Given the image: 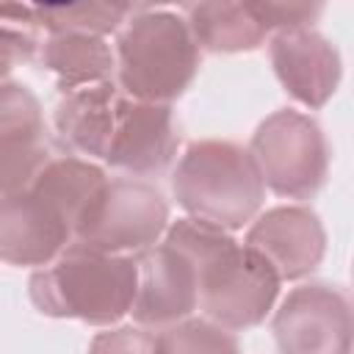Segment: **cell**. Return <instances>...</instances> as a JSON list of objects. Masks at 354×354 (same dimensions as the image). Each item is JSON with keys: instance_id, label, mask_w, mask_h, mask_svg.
<instances>
[{"instance_id": "7", "label": "cell", "mask_w": 354, "mask_h": 354, "mask_svg": "<svg viewBox=\"0 0 354 354\" xmlns=\"http://www.w3.org/2000/svg\"><path fill=\"white\" fill-rule=\"evenodd\" d=\"M271 326L279 354H351L348 296L326 282L293 288Z\"/></svg>"}, {"instance_id": "5", "label": "cell", "mask_w": 354, "mask_h": 354, "mask_svg": "<svg viewBox=\"0 0 354 354\" xmlns=\"http://www.w3.org/2000/svg\"><path fill=\"white\" fill-rule=\"evenodd\" d=\"M263 185L285 199H313L329 174V141L321 124L293 108L266 116L249 144Z\"/></svg>"}, {"instance_id": "8", "label": "cell", "mask_w": 354, "mask_h": 354, "mask_svg": "<svg viewBox=\"0 0 354 354\" xmlns=\"http://www.w3.org/2000/svg\"><path fill=\"white\" fill-rule=\"evenodd\" d=\"M177 144L180 130L171 105L119 97L102 160L130 177H147L163 171L171 163Z\"/></svg>"}, {"instance_id": "9", "label": "cell", "mask_w": 354, "mask_h": 354, "mask_svg": "<svg viewBox=\"0 0 354 354\" xmlns=\"http://www.w3.org/2000/svg\"><path fill=\"white\" fill-rule=\"evenodd\" d=\"M243 246L260 254L279 282H293L321 266L326 254V230L307 205H279L252 221Z\"/></svg>"}, {"instance_id": "6", "label": "cell", "mask_w": 354, "mask_h": 354, "mask_svg": "<svg viewBox=\"0 0 354 354\" xmlns=\"http://www.w3.org/2000/svg\"><path fill=\"white\" fill-rule=\"evenodd\" d=\"M169 227V202L144 180H108L80 227L75 243L108 254L136 257L152 249Z\"/></svg>"}, {"instance_id": "18", "label": "cell", "mask_w": 354, "mask_h": 354, "mask_svg": "<svg viewBox=\"0 0 354 354\" xmlns=\"http://www.w3.org/2000/svg\"><path fill=\"white\" fill-rule=\"evenodd\" d=\"M39 17V28L53 33H86L105 39L108 33H116L127 17H133L138 8L130 3H64V6H33Z\"/></svg>"}, {"instance_id": "19", "label": "cell", "mask_w": 354, "mask_h": 354, "mask_svg": "<svg viewBox=\"0 0 354 354\" xmlns=\"http://www.w3.org/2000/svg\"><path fill=\"white\" fill-rule=\"evenodd\" d=\"M39 17L33 6L22 3H0V83H6L8 72L30 61L39 47Z\"/></svg>"}, {"instance_id": "1", "label": "cell", "mask_w": 354, "mask_h": 354, "mask_svg": "<svg viewBox=\"0 0 354 354\" xmlns=\"http://www.w3.org/2000/svg\"><path fill=\"white\" fill-rule=\"evenodd\" d=\"M163 235V243L194 266L196 307L210 324L243 332L266 321L282 282L260 254L238 243L230 232L188 216L169 224Z\"/></svg>"}, {"instance_id": "22", "label": "cell", "mask_w": 354, "mask_h": 354, "mask_svg": "<svg viewBox=\"0 0 354 354\" xmlns=\"http://www.w3.org/2000/svg\"><path fill=\"white\" fill-rule=\"evenodd\" d=\"M88 354H160L158 332L144 326H116L94 335Z\"/></svg>"}, {"instance_id": "12", "label": "cell", "mask_w": 354, "mask_h": 354, "mask_svg": "<svg viewBox=\"0 0 354 354\" xmlns=\"http://www.w3.org/2000/svg\"><path fill=\"white\" fill-rule=\"evenodd\" d=\"M274 75L282 88L307 108H324L337 91L343 64L337 47L313 28L277 30L268 41Z\"/></svg>"}, {"instance_id": "10", "label": "cell", "mask_w": 354, "mask_h": 354, "mask_svg": "<svg viewBox=\"0 0 354 354\" xmlns=\"http://www.w3.org/2000/svg\"><path fill=\"white\" fill-rule=\"evenodd\" d=\"M136 266L138 285L130 315L138 326L166 329L191 318L196 310V274L188 257L169 243H155L136 254Z\"/></svg>"}, {"instance_id": "20", "label": "cell", "mask_w": 354, "mask_h": 354, "mask_svg": "<svg viewBox=\"0 0 354 354\" xmlns=\"http://www.w3.org/2000/svg\"><path fill=\"white\" fill-rule=\"evenodd\" d=\"M160 354H241L232 332L207 318H185L158 332Z\"/></svg>"}, {"instance_id": "13", "label": "cell", "mask_w": 354, "mask_h": 354, "mask_svg": "<svg viewBox=\"0 0 354 354\" xmlns=\"http://www.w3.org/2000/svg\"><path fill=\"white\" fill-rule=\"evenodd\" d=\"M119 97L122 94L113 80L64 94L53 111L58 138L77 155L102 158L113 130Z\"/></svg>"}, {"instance_id": "14", "label": "cell", "mask_w": 354, "mask_h": 354, "mask_svg": "<svg viewBox=\"0 0 354 354\" xmlns=\"http://www.w3.org/2000/svg\"><path fill=\"white\" fill-rule=\"evenodd\" d=\"M41 64L55 75L61 94L111 83L116 75V58L105 39L86 33H53L44 39Z\"/></svg>"}, {"instance_id": "3", "label": "cell", "mask_w": 354, "mask_h": 354, "mask_svg": "<svg viewBox=\"0 0 354 354\" xmlns=\"http://www.w3.org/2000/svg\"><path fill=\"white\" fill-rule=\"evenodd\" d=\"M171 191L188 218L224 232L254 221L266 199V185L249 149L218 138L188 144L174 169Z\"/></svg>"}, {"instance_id": "23", "label": "cell", "mask_w": 354, "mask_h": 354, "mask_svg": "<svg viewBox=\"0 0 354 354\" xmlns=\"http://www.w3.org/2000/svg\"><path fill=\"white\" fill-rule=\"evenodd\" d=\"M254 14L260 17L263 28L271 33L277 30H293V28H310V22L318 19L324 11L321 3H271V0H257L252 3Z\"/></svg>"}, {"instance_id": "11", "label": "cell", "mask_w": 354, "mask_h": 354, "mask_svg": "<svg viewBox=\"0 0 354 354\" xmlns=\"http://www.w3.org/2000/svg\"><path fill=\"white\" fill-rule=\"evenodd\" d=\"M72 243L61 210L36 191L0 196V260L8 266L44 268Z\"/></svg>"}, {"instance_id": "17", "label": "cell", "mask_w": 354, "mask_h": 354, "mask_svg": "<svg viewBox=\"0 0 354 354\" xmlns=\"http://www.w3.org/2000/svg\"><path fill=\"white\" fill-rule=\"evenodd\" d=\"M55 158L47 127H25L0 136V196L28 191Z\"/></svg>"}, {"instance_id": "2", "label": "cell", "mask_w": 354, "mask_h": 354, "mask_svg": "<svg viewBox=\"0 0 354 354\" xmlns=\"http://www.w3.org/2000/svg\"><path fill=\"white\" fill-rule=\"evenodd\" d=\"M136 285V257L97 252L72 241L53 263L33 271L28 293L41 315L111 326L130 313Z\"/></svg>"}, {"instance_id": "21", "label": "cell", "mask_w": 354, "mask_h": 354, "mask_svg": "<svg viewBox=\"0 0 354 354\" xmlns=\"http://www.w3.org/2000/svg\"><path fill=\"white\" fill-rule=\"evenodd\" d=\"M25 127H44V113L36 94L25 83H0V136Z\"/></svg>"}, {"instance_id": "16", "label": "cell", "mask_w": 354, "mask_h": 354, "mask_svg": "<svg viewBox=\"0 0 354 354\" xmlns=\"http://www.w3.org/2000/svg\"><path fill=\"white\" fill-rule=\"evenodd\" d=\"M105 183L108 177L97 163L75 158V155H61V158L55 155L44 166V171L33 180L30 191L41 194L61 210V216L66 218L72 230V241H75V230L80 227V221L86 218L97 196L102 194Z\"/></svg>"}, {"instance_id": "15", "label": "cell", "mask_w": 354, "mask_h": 354, "mask_svg": "<svg viewBox=\"0 0 354 354\" xmlns=\"http://www.w3.org/2000/svg\"><path fill=\"white\" fill-rule=\"evenodd\" d=\"M185 22L196 47L207 53H252L268 36L252 3L185 6Z\"/></svg>"}, {"instance_id": "4", "label": "cell", "mask_w": 354, "mask_h": 354, "mask_svg": "<svg viewBox=\"0 0 354 354\" xmlns=\"http://www.w3.org/2000/svg\"><path fill=\"white\" fill-rule=\"evenodd\" d=\"M113 58L124 97L169 105L194 83L202 55L180 14L141 8L119 30Z\"/></svg>"}]
</instances>
